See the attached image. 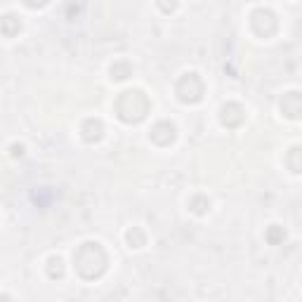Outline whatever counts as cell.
Returning a JSON list of instances; mask_svg holds the SVG:
<instances>
[{"label": "cell", "instance_id": "1", "mask_svg": "<svg viewBox=\"0 0 302 302\" xmlns=\"http://www.w3.org/2000/svg\"><path fill=\"white\" fill-rule=\"evenodd\" d=\"M19 28H21V24H19L17 17L7 14V17L0 19V31H2L5 36H14V33H19Z\"/></svg>", "mask_w": 302, "mask_h": 302}, {"label": "cell", "instance_id": "2", "mask_svg": "<svg viewBox=\"0 0 302 302\" xmlns=\"http://www.w3.org/2000/svg\"><path fill=\"white\" fill-rule=\"evenodd\" d=\"M279 236H281L279 231H271V234H269V239H271V241H279Z\"/></svg>", "mask_w": 302, "mask_h": 302}]
</instances>
